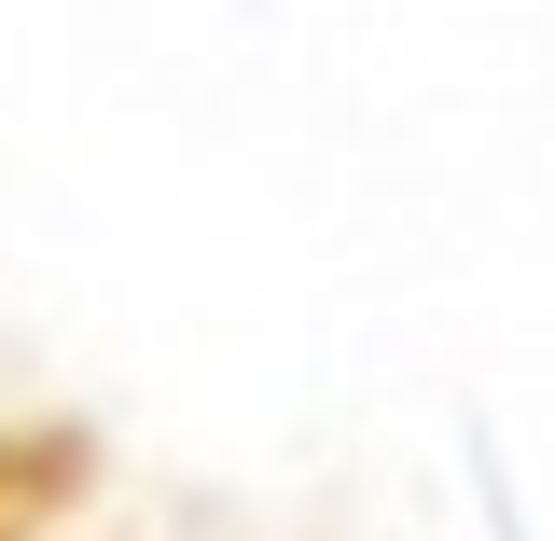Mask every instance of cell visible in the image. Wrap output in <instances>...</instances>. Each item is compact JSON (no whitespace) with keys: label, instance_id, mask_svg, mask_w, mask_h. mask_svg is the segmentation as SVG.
Here are the masks:
<instances>
[{"label":"cell","instance_id":"cell-1","mask_svg":"<svg viewBox=\"0 0 555 541\" xmlns=\"http://www.w3.org/2000/svg\"><path fill=\"white\" fill-rule=\"evenodd\" d=\"M83 486H98V459L69 430H0V541H69Z\"/></svg>","mask_w":555,"mask_h":541}]
</instances>
